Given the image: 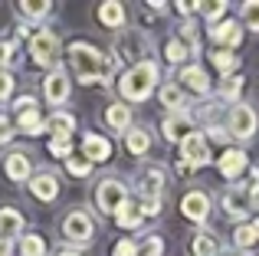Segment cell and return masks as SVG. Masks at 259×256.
<instances>
[{
	"instance_id": "1",
	"label": "cell",
	"mask_w": 259,
	"mask_h": 256,
	"mask_svg": "<svg viewBox=\"0 0 259 256\" xmlns=\"http://www.w3.org/2000/svg\"><path fill=\"white\" fill-rule=\"evenodd\" d=\"M66 59L72 66V76L82 86H112L115 72H118V63L85 39H76L66 46Z\"/></svg>"
},
{
	"instance_id": "2",
	"label": "cell",
	"mask_w": 259,
	"mask_h": 256,
	"mask_svg": "<svg viewBox=\"0 0 259 256\" xmlns=\"http://www.w3.org/2000/svg\"><path fill=\"white\" fill-rule=\"evenodd\" d=\"M115 89H118L121 102L125 105H141L151 96H158L161 89V63L145 59V63L132 66V69H121L115 79Z\"/></svg>"
},
{
	"instance_id": "3",
	"label": "cell",
	"mask_w": 259,
	"mask_h": 256,
	"mask_svg": "<svg viewBox=\"0 0 259 256\" xmlns=\"http://www.w3.org/2000/svg\"><path fill=\"white\" fill-rule=\"evenodd\" d=\"M108 56H112L118 66L132 69V66L145 63V59H154V43L145 36V33L125 30V33H118V36H115V43H112V50H108Z\"/></svg>"
},
{
	"instance_id": "4",
	"label": "cell",
	"mask_w": 259,
	"mask_h": 256,
	"mask_svg": "<svg viewBox=\"0 0 259 256\" xmlns=\"http://www.w3.org/2000/svg\"><path fill=\"white\" fill-rule=\"evenodd\" d=\"M132 200V187L118 178V174H105L99 178V184L92 187V207L105 217H115L121 207Z\"/></svg>"
},
{
	"instance_id": "5",
	"label": "cell",
	"mask_w": 259,
	"mask_h": 256,
	"mask_svg": "<svg viewBox=\"0 0 259 256\" xmlns=\"http://www.w3.org/2000/svg\"><path fill=\"white\" fill-rule=\"evenodd\" d=\"M95 217L92 210H85V207H69V210L63 214V220H59V237H63L66 246H89L95 240Z\"/></svg>"
},
{
	"instance_id": "6",
	"label": "cell",
	"mask_w": 259,
	"mask_h": 256,
	"mask_svg": "<svg viewBox=\"0 0 259 256\" xmlns=\"http://www.w3.org/2000/svg\"><path fill=\"white\" fill-rule=\"evenodd\" d=\"M26 46H30L33 66H39V69H46V72H53L56 66H63V63H59V59H63V39H59L50 26L33 30V36H30Z\"/></svg>"
},
{
	"instance_id": "7",
	"label": "cell",
	"mask_w": 259,
	"mask_h": 256,
	"mask_svg": "<svg viewBox=\"0 0 259 256\" xmlns=\"http://www.w3.org/2000/svg\"><path fill=\"white\" fill-rule=\"evenodd\" d=\"M220 210L227 214L230 220L236 224H249L256 217V207H253V194H249L246 181H236V184H227L220 194Z\"/></svg>"
},
{
	"instance_id": "8",
	"label": "cell",
	"mask_w": 259,
	"mask_h": 256,
	"mask_svg": "<svg viewBox=\"0 0 259 256\" xmlns=\"http://www.w3.org/2000/svg\"><path fill=\"white\" fill-rule=\"evenodd\" d=\"M223 125H227V132H230V138H233V141L256 138V132H259V112H256V105L240 102V105H233V109H227Z\"/></svg>"
},
{
	"instance_id": "9",
	"label": "cell",
	"mask_w": 259,
	"mask_h": 256,
	"mask_svg": "<svg viewBox=\"0 0 259 256\" xmlns=\"http://www.w3.org/2000/svg\"><path fill=\"white\" fill-rule=\"evenodd\" d=\"M167 181H171V174H167L164 164H158V161L141 164V171L135 174V194H132V197H138V200H145V197H164Z\"/></svg>"
},
{
	"instance_id": "10",
	"label": "cell",
	"mask_w": 259,
	"mask_h": 256,
	"mask_svg": "<svg viewBox=\"0 0 259 256\" xmlns=\"http://www.w3.org/2000/svg\"><path fill=\"white\" fill-rule=\"evenodd\" d=\"M177 154H181V174H190V171H197V167H207L210 161H213L210 141H207L203 132H194L190 138H184L181 145H177Z\"/></svg>"
},
{
	"instance_id": "11",
	"label": "cell",
	"mask_w": 259,
	"mask_h": 256,
	"mask_svg": "<svg viewBox=\"0 0 259 256\" xmlns=\"http://www.w3.org/2000/svg\"><path fill=\"white\" fill-rule=\"evenodd\" d=\"M39 89H43V102L53 105V112L63 109L72 99V79H69V72H66V66H56L53 72H46Z\"/></svg>"
},
{
	"instance_id": "12",
	"label": "cell",
	"mask_w": 259,
	"mask_h": 256,
	"mask_svg": "<svg viewBox=\"0 0 259 256\" xmlns=\"http://www.w3.org/2000/svg\"><path fill=\"white\" fill-rule=\"evenodd\" d=\"M210 210H213V197H210V191L190 187V191L181 197V217L190 220L194 227H200V230H203V224H207Z\"/></svg>"
},
{
	"instance_id": "13",
	"label": "cell",
	"mask_w": 259,
	"mask_h": 256,
	"mask_svg": "<svg viewBox=\"0 0 259 256\" xmlns=\"http://www.w3.org/2000/svg\"><path fill=\"white\" fill-rule=\"evenodd\" d=\"M0 167H4V178L10 181V184H26V181L36 174L33 154L26 151V148H10V151L4 154V161H0Z\"/></svg>"
},
{
	"instance_id": "14",
	"label": "cell",
	"mask_w": 259,
	"mask_h": 256,
	"mask_svg": "<svg viewBox=\"0 0 259 256\" xmlns=\"http://www.w3.org/2000/svg\"><path fill=\"white\" fill-rule=\"evenodd\" d=\"M26 191H30V197L39 200V204H53V200L59 197V174L50 171V167H36V174L26 181Z\"/></svg>"
},
{
	"instance_id": "15",
	"label": "cell",
	"mask_w": 259,
	"mask_h": 256,
	"mask_svg": "<svg viewBox=\"0 0 259 256\" xmlns=\"http://www.w3.org/2000/svg\"><path fill=\"white\" fill-rule=\"evenodd\" d=\"M177 86H181L184 92H194V96H200V99H210V96H213L210 76H207V69H203L200 63H187L184 69H177Z\"/></svg>"
},
{
	"instance_id": "16",
	"label": "cell",
	"mask_w": 259,
	"mask_h": 256,
	"mask_svg": "<svg viewBox=\"0 0 259 256\" xmlns=\"http://www.w3.org/2000/svg\"><path fill=\"white\" fill-rule=\"evenodd\" d=\"M207 36L217 43V50H240V43L246 36H243V23L240 20H233V17H223L217 26H207Z\"/></svg>"
},
{
	"instance_id": "17",
	"label": "cell",
	"mask_w": 259,
	"mask_h": 256,
	"mask_svg": "<svg viewBox=\"0 0 259 256\" xmlns=\"http://www.w3.org/2000/svg\"><path fill=\"white\" fill-rule=\"evenodd\" d=\"M79 154L85 161H92V164H105V161H112L115 145H112V138H105L99 132H85L82 141H79Z\"/></svg>"
},
{
	"instance_id": "18",
	"label": "cell",
	"mask_w": 259,
	"mask_h": 256,
	"mask_svg": "<svg viewBox=\"0 0 259 256\" xmlns=\"http://www.w3.org/2000/svg\"><path fill=\"white\" fill-rule=\"evenodd\" d=\"M249 154H246V148H227V151L217 158V171L223 174V178L230 181V184H236V181L243 178V174L249 171Z\"/></svg>"
},
{
	"instance_id": "19",
	"label": "cell",
	"mask_w": 259,
	"mask_h": 256,
	"mask_svg": "<svg viewBox=\"0 0 259 256\" xmlns=\"http://www.w3.org/2000/svg\"><path fill=\"white\" fill-rule=\"evenodd\" d=\"M102 122H105V128H108L112 135L125 138L128 128H135V112H132V105H125V102L118 99V102L105 105V112H102Z\"/></svg>"
},
{
	"instance_id": "20",
	"label": "cell",
	"mask_w": 259,
	"mask_h": 256,
	"mask_svg": "<svg viewBox=\"0 0 259 256\" xmlns=\"http://www.w3.org/2000/svg\"><path fill=\"white\" fill-rule=\"evenodd\" d=\"M194 132H197L194 112H177V115H164V122H161V135H164V141H174V145H181V141H184V138H190Z\"/></svg>"
},
{
	"instance_id": "21",
	"label": "cell",
	"mask_w": 259,
	"mask_h": 256,
	"mask_svg": "<svg viewBox=\"0 0 259 256\" xmlns=\"http://www.w3.org/2000/svg\"><path fill=\"white\" fill-rule=\"evenodd\" d=\"M26 233V217L17 207H0V243H17Z\"/></svg>"
},
{
	"instance_id": "22",
	"label": "cell",
	"mask_w": 259,
	"mask_h": 256,
	"mask_svg": "<svg viewBox=\"0 0 259 256\" xmlns=\"http://www.w3.org/2000/svg\"><path fill=\"white\" fill-rule=\"evenodd\" d=\"M95 20H99L105 30H125L128 10H125V4H118V0H105V4L95 7Z\"/></svg>"
},
{
	"instance_id": "23",
	"label": "cell",
	"mask_w": 259,
	"mask_h": 256,
	"mask_svg": "<svg viewBox=\"0 0 259 256\" xmlns=\"http://www.w3.org/2000/svg\"><path fill=\"white\" fill-rule=\"evenodd\" d=\"M158 102L167 109V115H177V112H190V99H187V92H184L177 82H161V89H158Z\"/></svg>"
},
{
	"instance_id": "24",
	"label": "cell",
	"mask_w": 259,
	"mask_h": 256,
	"mask_svg": "<svg viewBox=\"0 0 259 256\" xmlns=\"http://www.w3.org/2000/svg\"><path fill=\"white\" fill-rule=\"evenodd\" d=\"M151 128L148 125H135L128 128V135L121 138V145H125V154H132V158H145L148 151H151Z\"/></svg>"
},
{
	"instance_id": "25",
	"label": "cell",
	"mask_w": 259,
	"mask_h": 256,
	"mask_svg": "<svg viewBox=\"0 0 259 256\" xmlns=\"http://www.w3.org/2000/svg\"><path fill=\"white\" fill-rule=\"evenodd\" d=\"M17 135H26V138H36V135H46V115L39 109H30V112H20V115H10Z\"/></svg>"
},
{
	"instance_id": "26",
	"label": "cell",
	"mask_w": 259,
	"mask_h": 256,
	"mask_svg": "<svg viewBox=\"0 0 259 256\" xmlns=\"http://www.w3.org/2000/svg\"><path fill=\"white\" fill-rule=\"evenodd\" d=\"M46 135H50V138H72V135H76V115L66 112V109L46 115Z\"/></svg>"
},
{
	"instance_id": "27",
	"label": "cell",
	"mask_w": 259,
	"mask_h": 256,
	"mask_svg": "<svg viewBox=\"0 0 259 256\" xmlns=\"http://www.w3.org/2000/svg\"><path fill=\"white\" fill-rule=\"evenodd\" d=\"M243 86H246V79L236 72V76H227V79H220V89H217V102L220 105H240L243 102Z\"/></svg>"
},
{
	"instance_id": "28",
	"label": "cell",
	"mask_w": 259,
	"mask_h": 256,
	"mask_svg": "<svg viewBox=\"0 0 259 256\" xmlns=\"http://www.w3.org/2000/svg\"><path fill=\"white\" fill-rule=\"evenodd\" d=\"M194 56H197V53H194V46H190V43H184V39L177 36V33H174V36L164 43V59L174 66V69H177V66L184 69V66H187Z\"/></svg>"
},
{
	"instance_id": "29",
	"label": "cell",
	"mask_w": 259,
	"mask_h": 256,
	"mask_svg": "<svg viewBox=\"0 0 259 256\" xmlns=\"http://www.w3.org/2000/svg\"><path fill=\"white\" fill-rule=\"evenodd\" d=\"M17 13H20L23 23H43V20H50L53 4H50V0H20Z\"/></svg>"
},
{
	"instance_id": "30",
	"label": "cell",
	"mask_w": 259,
	"mask_h": 256,
	"mask_svg": "<svg viewBox=\"0 0 259 256\" xmlns=\"http://www.w3.org/2000/svg\"><path fill=\"white\" fill-rule=\"evenodd\" d=\"M190 256H220L223 253V246H220V240H217V233H210V230H197L194 237H190Z\"/></svg>"
},
{
	"instance_id": "31",
	"label": "cell",
	"mask_w": 259,
	"mask_h": 256,
	"mask_svg": "<svg viewBox=\"0 0 259 256\" xmlns=\"http://www.w3.org/2000/svg\"><path fill=\"white\" fill-rule=\"evenodd\" d=\"M210 63H213V69L220 72L223 79L240 72V56H236L233 50H210Z\"/></svg>"
},
{
	"instance_id": "32",
	"label": "cell",
	"mask_w": 259,
	"mask_h": 256,
	"mask_svg": "<svg viewBox=\"0 0 259 256\" xmlns=\"http://www.w3.org/2000/svg\"><path fill=\"white\" fill-rule=\"evenodd\" d=\"M115 224L121 227V230H138V227H145V217H141V207H138V200H128L125 207H121L118 214H115Z\"/></svg>"
},
{
	"instance_id": "33",
	"label": "cell",
	"mask_w": 259,
	"mask_h": 256,
	"mask_svg": "<svg viewBox=\"0 0 259 256\" xmlns=\"http://www.w3.org/2000/svg\"><path fill=\"white\" fill-rule=\"evenodd\" d=\"M17 253L20 256H50V246H46L43 233H30L26 230L23 237L17 240Z\"/></svg>"
},
{
	"instance_id": "34",
	"label": "cell",
	"mask_w": 259,
	"mask_h": 256,
	"mask_svg": "<svg viewBox=\"0 0 259 256\" xmlns=\"http://www.w3.org/2000/svg\"><path fill=\"white\" fill-rule=\"evenodd\" d=\"M63 164H66V174H69V178H76V181L92 178V171H95V164H92V161H85L82 154H72V158L63 161Z\"/></svg>"
},
{
	"instance_id": "35",
	"label": "cell",
	"mask_w": 259,
	"mask_h": 256,
	"mask_svg": "<svg viewBox=\"0 0 259 256\" xmlns=\"http://www.w3.org/2000/svg\"><path fill=\"white\" fill-rule=\"evenodd\" d=\"M227 10H230V4H227V0H210V4H197V13H200V17L207 20L210 26H217V23H220Z\"/></svg>"
},
{
	"instance_id": "36",
	"label": "cell",
	"mask_w": 259,
	"mask_h": 256,
	"mask_svg": "<svg viewBox=\"0 0 259 256\" xmlns=\"http://www.w3.org/2000/svg\"><path fill=\"white\" fill-rule=\"evenodd\" d=\"M259 240H256V230H253V220L249 224H236L233 227V246L236 250H246L249 253V246H256Z\"/></svg>"
},
{
	"instance_id": "37",
	"label": "cell",
	"mask_w": 259,
	"mask_h": 256,
	"mask_svg": "<svg viewBox=\"0 0 259 256\" xmlns=\"http://www.w3.org/2000/svg\"><path fill=\"white\" fill-rule=\"evenodd\" d=\"M164 253H167V243L161 233H148L138 243V256H164Z\"/></svg>"
},
{
	"instance_id": "38",
	"label": "cell",
	"mask_w": 259,
	"mask_h": 256,
	"mask_svg": "<svg viewBox=\"0 0 259 256\" xmlns=\"http://www.w3.org/2000/svg\"><path fill=\"white\" fill-rule=\"evenodd\" d=\"M240 23H243V30L259 33V4L256 0H246V4L240 7Z\"/></svg>"
},
{
	"instance_id": "39",
	"label": "cell",
	"mask_w": 259,
	"mask_h": 256,
	"mask_svg": "<svg viewBox=\"0 0 259 256\" xmlns=\"http://www.w3.org/2000/svg\"><path fill=\"white\" fill-rule=\"evenodd\" d=\"M46 148H50V154H53V158H59V161H66V158L76 154L72 138H50V141H46Z\"/></svg>"
},
{
	"instance_id": "40",
	"label": "cell",
	"mask_w": 259,
	"mask_h": 256,
	"mask_svg": "<svg viewBox=\"0 0 259 256\" xmlns=\"http://www.w3.org/2000/svg\"><path fill=\"white\" fill-rule=\"evenodd\" d=\"M13 92H17V79H13L10 69H0V105L13 102Z\"/></svg>"
},
{
	"instance_id": "41",
	"label": "cell",
	"mask_w": 259,
	"mask_h": 256,
	"mask_svg": "<svg viewBox=\"0 0 259 256\" xmlns=\"http://www.w3.org/2000/svg\"><path fill=\"white\" fill-rule=\"evenodd\" d=\"M138 200V197H135ZM138 207H141V217H158L161 210H164V197H145V200H138Z\"/></svg>"
},
{
	"instance_id": "42",
	"label": "cell",
	"mask_w": 259,
	"mask_h": 256,
	"mask_svg": "<svg viewBox=\"0 0 259 256\" xmlns=\"http://www.w3.org/2000/svg\"><path fill=\"white\" fill-rule=\"evenodd\" d=\"M17 59V39H0V69H10Z\"/></svg>"
},
{
	"instance_id": "43",
	"label": "cell",
	"mask_w": 259,
	"mask_h": 256,
	"mask_svg": "<svg viewBox=\"0 0 259 256\" xmlns=\"http://www.w3.org/2000/svg\"><path fill=\"white\" fill-rule=\"evenodd\" d=\"M112 256H138V240L132 237H121L112 243Z\"/></svg>"
},
{
	"instance_id": "44",
	"label": "cell",
	"mask_w": 259,
	"mask_h": 256,
	"mask_svg": "<svg viewBox=\"0 0 259 256\" xmlns=\"http://www.w3.org/2000/svg\"><path fill=\"white\" fill-rule=\"evenodd\" d=\"M30 109H39V99L36 96H17L10 102V115H20V112H30Z\"/></svg>"
},
{
	"instance_id": "45",
	"label": "cell",
	"mask_w": 259,
	"mask_h": 256,
	"mask_svg": "<svg viewBox=\"0 0 259 256\" xmlns=\"http://www.w3.org/2000/svg\"><path fill=\"white\" fill-rule=\"evenodd\" d=\"M203 135H207V141H217V145H230V132H227V125H207V128H203Z\"/></svg>"
},
{
	"instance_id": "46",
	"label": "cell",
	"mask_w": 259,
	"mask_h": 256,
	"mask_svg": "<svg viewBox=\"0 0 259 256\" xmlns=\"http://www.w3.org/2000/svg\"><path fill=\"white\" fill-rule=\"evenodd\" d=\"M13 138H17V128L7 118V112H0V145H10Z\"/></svg>"
},
{
	"instance_id": "47",
	"label": "cell",
	"mask_w": 259,
	"mask_h": 256,
	"mask_svg": "<svg viewBox=\"0 0 259 256\" xmlns=\"http://www.w3.org/2000/svg\"><path fill=\"white\" fill-rule=\"evenodd\" d=\"M56 256H82V250H79V246H59Z\"/></svg>"
},
{
	"instance_id": "48",
	"label": "cell",
	"mask_w": 259,
	"mask_h": 256,
	"mask_svg": "<svg viewBox=\"0 0 259 256\" xmlns=\"http://www.w3.org/2000/svg\"><path fill=\"white\" fill-rule=\"evenodd\" d=\"M220 256H249V253H246V250H236V246H223Z\"/></svg>"
},
{
	"instance_id": "49",
	"label": "cell",
	"mask_w": 259,
	"mask_h": 256,
	"mask_svg": "<svg viewBox=\"0 0 259 256\" xmlns=\"http://www.w3.org/2000/svg\"><path fill=\"white\" fill-rule=\"evenodd\" d=\"M17 253V243H0V256H13Z\"/></svg>"
},
{
	"instance_id": "50",
	"label": "cell",
	"mask_w": 259,
	"mask_h": 256,
	"mask_svg": "<svg viewBox=\"0 0 259 256\" xmlns=\"http://www.w3.org/2000/svg\"><path fill=\"white\" fill-rule=\"evenodd\" d=\"M253 230H256V240H259V217L253 220Z\"/></svg>"
}]
</instances>
